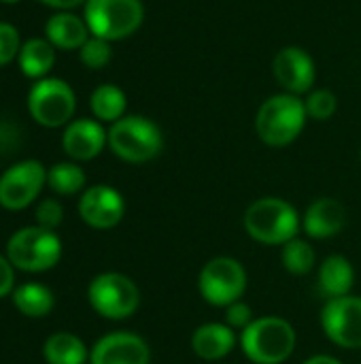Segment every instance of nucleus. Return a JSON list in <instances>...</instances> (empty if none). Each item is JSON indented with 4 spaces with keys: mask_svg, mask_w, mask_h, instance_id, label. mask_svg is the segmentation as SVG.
<instances>
[{
    "mask_svg": "<svg viewBox=\"0 0 361 364\" xmlns=\"http://www.w3.org/2000/svg\"><path fill=\"white\" fill-rule=\"evenodd\" d=\"M109 147L123 162L145 164L160 156L164 147V136L151 119L140 115H128L111 126Z\"/></svg>",
    "mask_w": 361,
    "mask_h": 364,
    "instance_id": "4",
    "label": "nucleus"
},
{
    "mask_svg": "<svg viewBox=\"0 0 361 364\" xmlns=\"http://www.w3.org/2000/svg\"><path fill=\"white\" fill-rule=\"evenodd\" d=\"M253 320H255V318H253V309H251L243 299L226 307V324H228L232 331H240V333H243Z\"/></svg>",
    "mask_w": 361,
    "mask_h": 364,
    "instance_id": "29",
    "label": "nucleus"
},
{
    "mask_svg": "<svg viewBox=\"0 0 361 364\" xmlns=\"http://www.w3.org/2000/svg\"><path fill=\"white\" fill-rule=\"evenodd\" d=\"M145 19L140 0H87L85 23L94 36L104 41H121L134 34Z\"/></svg>",
    "mask_w": 361,
    "mask_h": 364,
    "instance_id": "6",
    "label": "nucleus"
},
{
    "mask_svg": "<svg viewBox=\"0 0 361 364\" xmlns=\"http://www.w3.org/2000/svg\"><path fill=\"white\" fill-rule=\"evenodd\" d=\"M296 328L279 316L255 318L240 333V350L253 364H283L296 350Z\"/></svg>",
    "mask_w": 361,
    "mask_h": 364,
    "instance_id": "2",
    "label": "nucleus"
},
{
    "mask_svg": "<svg viewBox=\"0 0 361 364\" xmlns=\"http://www.w3.org/2000/svg\"><path fill=\"white\" fill-rule=\"evenodd\" d=\"M347 226V211L336 198H317L302 215V230L311 239H332Z\"/></svg>",
    "mask_w": 361,
    "mask_h": 364,
    "instance_id": "16",
    "label": "nucleus"
},
{
    "mask_svg": "<svg viewBox=\"0 0 361 364\" xmlns=\"http://www.w3.org/2000/svg\"><path fill=\"white\" fill-rule=\"evenodd\" d=\"M13 303L17 311L28 318H45L51 314L55 299L53 292L43 284H23L13 290Z\"/></svg>",
    "mask_w": 361,
    "mask_h": 364,
    "instance_id": "21",
    "label": "nucleus"
},
{
    "mask_svg": "<svg viewBox=\"0 0 361 364\" xmlns=\"http://www.w3.org/2000/svg\"><path fill=\"white\" fill-rule=\"evenodd\" d=\"M91 309L106 320H128L140 305L138 286L123 273H100L87 288Z\"/></svg>",
    "mask_w": 361,
    "mask_h": 364,
    "instance_id": "7",
    "label": "nucleus"
},
{
    "mask_svg": "<svg viewBox=\"0 0 361 364\" xmlns=\"http://www.w3.org/2000/svg\"><path fill=\"white\" fill-rule=\"evenodd\" d=\"M355 284V269L351 260L343 254H332L319 264L317 286L326 301L349 296Z\"/></svg>",
    "mask_w": 361,
    "mask_h": 364,
    "instance_id": "18",
    "label": "nucleus"
},
{
    "mask_svg": "<svg viewBox=\"0 0 361 364\" xmlns=\"http://www.w3.org/2000/svg\"><path fill=\"white\" fill-rule=\"evenodd\" d=\"M89 364H151V350L143 337L119 331L96 341Z\"/></svg>",
    "mask_w": 361,
    "mask_h": 364,
    "instance_id": "13",
    "label": "nucleus"
},
{
    "mask_svg": "<svg viewBox=\"0 0 361 364\" xmlns=\"http://www.w3.org/2000/svg\"><path fill=\"white\" fill-rule=\"evenodd\" d=\"M247 235L262 245H285L298 237L302 218L298 209L277 196L257 198L251 203L243 218Z\"/></svg>",
    "mask_w": 361,
    "mask_h": 364,
    "instance_id": "1",
    "label": "nucleus"
},
{
    "mask_svg": "<svg viewBox=\"0 0 361 364\" xmlns=\"http://www.w3.org/2000/svg\"><path fill=\"white\" fill-rule=\"evenodd\" d=\"M74 107V92L62 79H40L32 85L28 96L32 117L47 128H57L70 122Z\"/></svg>",
    "mask_w": 361,
    "mask_h": 364,
    "instance_id": "9",
    "label": "nucleus"
},
{
    "mask_svg": "<svg viewBox=\"0 0 361 364\" xmlns=\"http://www.w3.org/2000/svg\"><path fill=\"white\" fill-rule=\"evenodd\" d=\"M304 107H306V115L309 117H313L317 122H323V119H330L336 113L338 100H336V96L330 90H315L304 100Z\"/></svg>",
    "mask_w": 361,
    "mask_h": 364,
    "instance_id": "26",
    "label": "nucleus"
},
{
    "mask_svg": "<svg viewBox=\"0 0 361 364\" xmlns=\"http://www.w3.org/2000/svg\"><path fill=\"white\" fill-rule=\"evenodd\" d=\"M326 337L343 350H361V296H340L326 301L321 309Z\"/></svg>",
    "mask_w": 361,
    "mask_h": 364,
    "instance_id": "10",
    "label": "nucleus"
},
{
    "mask_svg": "<svg viewBox=\"0 0 361 364\" xmlns=\"http://www.w3.org/2000/svg\"><path fill=\"white\" fill-rule=\"evenodd\" d=\"M89 107L100 122H117L126 113V94L117 85H100L94 90Z\"/></svg>",
    "mask_w": 361,
    "mask_h": 364,
    "instance_id": "23",
    "label": "nucleus"
},
{
    "mask_svg": "<svg viewBox=\"0 0 361 364\" xmlns=\"http://www.w3.org/2000/svg\"><path fill=\"white\" fill-rule=\"evenodd\" d=\"M43 356L47 364H85L89 352L85 343L72 333H55L45 341Z\"/></svg>",
    "mask_w": 361,
    "mask_h": 364,
    "instance_id": "20",
    "label": "nucleus"
},
{
    "mask_svg": "<svg viewBox=\"0 0 361 364\" xmlns=\"http://www.w3.org/2000/svg\"><path fill=\"white\" fill-rule=\"evenodd\" d=\"M272 75L279 85L294 96L306 94L315 83V62L300 47H283L272 60Z\"/></svg>",
    "mask_w": 361,
    "mask_h": 364,
    "instance_id": "14",
    "label": "nucleus"
},
{
    "mask_svg": "<svg viewBox=\"0 0 361 364\" xmlns=\"http://www.w3.org/2000/svg\"><path fill=\"white\" fill-rule=\"evenodd\" d=\"M13 264L9 258L0 256V299L9 296L11 290H13V284H15V273H13Z\"/></svg>",
    "mask_w": 361,
    "mask_h": 364,
    "instance_id": "31",
    "label": "nucleus"
},
{
    "mask_svg": "<svg viewBox=\"0 0 361 364\" xmlns=\"http://www.w3.org/2000/svg\"><path fill=\"white\" fill-rule=\"evenodd\" d=\"M47 183L55 194L62 196H72L83 190L85 186V173L79 164L74 162H60L53 164L47 171Z\"/></svg>",
    "mask_w": 361,
    "mask_h": 364,
    "instance_id": "25",
    "label": "nucleus"
},
{
    "mask_svg": "<svg viewBox=\"0 0 361 364\" xmlns=\"http://www.w3.org/2000/svg\"><path fill=\"white\" fill-rule=\"evenodd\" d=\"M6 258L26 273H43L53 269L62 258V241L55 230L28 226L17 230L6 243Z\"/></svg>",
    "mask_w": 361,
    "mask_h": 364,
    "instance_id": "5",
    "label": "nucleus"
},
{
    "mask_svg": "<svg viewBox=\"0 0 361 364\" xmlns=\"http://www.w3.org/2000/svg\"><path fill=\"white\" fill-rule=\"evenodd\" d=\"M47 171L38 160H23L13 164L0 177V205L9 211L26 209L43 190Z\"/></svg>",
    "mask_w": 361,
    "mask_h": 364,
    "instance_id": "11",
    "label": "nucleus"
},
{
    "mask_svg": "<svg viewBox=\"0 0 361 364\" xmlns=\"http://www.w3.org/2000/svg\"><path fill=\"white\" fill-rule=\"evenodd\" d=\"M281 262L291 275H309L317 264V254L313 245L304 239H291L281 250Z\"/></svg>",
    "mask_w": 361,
    "mask_h": 364,
    "instance_id": "24",
    "label": "nucleus"
},
{
    "mask_svg": "<svg viewBox=\"0 0 361 364\" xmlns=\"http://www.w3.org/2000/svg\"><path fill=\"white\" fill-rule=\"evenodd\" d=\"M40 2H45V4H49L53 9H72V6H77V4H81L85 0H40Z\"/></svg>",
    "mask_w": 361,
    "mask_h": 364,
    "instance_id": "32",
    "label": "nucleus"
},
{
    "mask_svg": "<svg viewBox=\"0 0 361 364\" xmlns=\"http://www.w3.org/2000/svg\"><path fill=\"white\" fill-rule=\"evenodd\" d=\"M123 213L126 200L111 186H91L81 194L79 215L89 228L111 230L123 220Z\"/></svg>",
    "mask_w": 361,
    "mask_h": 364,
    "instance_id": "12",
    "label": "nucleus"
},
{
    "mask_svg": "<svg viewBox=\"0 0 361 364\" xmlns=\"http://www.w3.org/2000/svg\"><path fill=\"white\" fill-rule=\"evenodd\" d=\"M247 290V271L232 256L209 260L198 275V292L213 307H228L243 299Z\"/></svg>",
    "mask_w": 361,
    "mask_h": 364,
    "instance_id": "8",
    "label": "nucleus"
},
{
    "mask_svg": "<svg viewBox=\"0 0 361 364\" xmlns=\"http://www.w3.org/2000/svg\"><path fill=\"white\" fill-rule=\"evenodd\" d=\"M111 43L100 38V36H94V38H87L85 45L81 47V62L87 66V68H104L109 62H111Z\"/></svg>",
    "mask_w": 361,
    "mask_h": 364,
    "instance_id": "27",
    "label": "nucleus"
},
{
    "mask_svg": "<svg viewBox=\"0 0 361 364\" xmlns=\"http://www.w3.org/2000/svg\"><path fill=\"white\" fill-rule=\"evenodd\" d=\"M238 337L226 322H206L191 335V350L202 360H221L232 354Z\"/></svg>",
    "mask_w": 361,
    "mask_h": 364,
    "instance_id": "17",
    "label": "nucleus"
},
{
    "mask_svg": "<svg viewBox=\"0 0 361 364\" xmlns=\"http://www.w3.org/2000/svg\"><path fill=\"white\" fill-rule=\"evenodd\" d=\"M306 117V107L300 96L287 92L277 94L260 107L255 132L268 147H287L304 130Z\"/></svg>",
    "mask_w": 361,
    "mask_h": 364,
    "instance_id": "3",
    "label": "nucleus"
},
{
    "mask_svg": "<svg viewBox=\"0 0 361 364\" xmlns=\"http://www.w3.org/2000/svg\"><path fill=\"white\" fill-rule=\"evenodd\" d=\"M45 32L53 47L70 51V49H81L85 45L89 28L81 17L72 13H57L47 21Z\"/></svg>",
    "mask_w": 361,
    "mask_h": 364,
    "instance_id": "19",
    "label": "nucleus"
},
{
    "mask_svg": "<svg viewBox=\"0 0 361 364\" xmlns=\"http://www.w3.org/2000/svg\"><path fill=\"white\" fill-rule=\"evenodd\" d=\"M19 32L11 23H0V66L9 64L19 51Z\"/></svg>",
    "mask_w": 361,
    "mask_h": 364,
    "instance_id": "30",
    "label": "nucleus"
},
{
    "mask_svg": "<svg viewBox=\"0 0 361 364\" xmlns=\"http://www.w3.org/2000/svg\"><path fill=\"white\" fill-rule=\"evenodd\" d=\"M302 364H343L338 358H334V356H328V354H317V356H313V358H309V360H304Z\"/></svg>",
    "mask_w": 361,
    "mask_h": 364,
    "instance_id": "33",
    "label": "nucleus"
},
{
    "mask_svg": "<svg viewBox=\"0 0 361 364\" xmlns=\"http://www.w3.org/2000/svg\"><path fill=\"white\" fill-rule=\"evenodd\" d=\"M62 220H64V209L57 200L47 198L38 205V209H36V222L38 224L36 226L47 228V230H55L62 224Z\"/></svg>",
    "mask_w": 361,
    "mask_h": 364,
    "instance_id": "28",
    "label": "nucleus"
},
{
    "mask_svg": "<svg viewBox=\"0 0 361 364\" xmlns=\"http://www.w3.org/2000/svg\"><path fill=\"white\" fill-rule=\"evenodd\" d=\"M53 62H55V51H53V45L49 41L30 38L19 49V66H21V73L28 75V77H32V79L45 77L51 70Z\"/></svg>",
    "mask_w": 361,
    "mask_h": 364,
    "instance_id": "22",
    "label": "nucleus"
},
{
    "mask_svg": "<svg viewBox=\"0 0 361 364\" xmlns=\"http://www.w3.org/2000/svg\"><path fill=\"white\" fill-rule=\"evenodd\" d=\"M2 2H19V0H2Z\"/></svg>",
    "mask_w": 361,
    "mask_h": 364,
    "instance_id": "34",
    "label": "nucleus"
},
{
    "mask_svg": "<svg viewBox=\"0 0 361 364\" xmlns=\"http://www.w3.org/2000/svg\"><path fill=\"white\" fill-rule=\"evenodd\" d=\"M104 143H109V132H104V128L94 119L72 122L62 136L64 151L79 162L94 160L104 149Z\"/></svg>",
    "mask_w": 361,
    "mask_h": 364,
    "instance_id": "15",
    "label": "nucleus"
}]
</instances>
